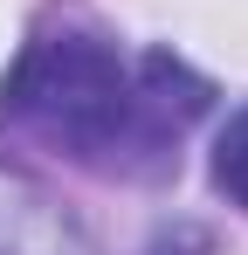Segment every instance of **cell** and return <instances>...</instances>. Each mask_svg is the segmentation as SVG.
<instances>
[{"mask_svg": "<svg viewBox=\"0 0 248 255\" xmlns=\"http://www.w3.org/2000/svg\"><path fill=\"white\" fill-rule=\"evenodd\" d=\"M207 83L172 55L124 62L97 35H41L0 83V131L35 138L90 172H165Z\"/></svg>", "mask_w": 248, "mask_h": 255, "instance_id": "obj_1", "label": "cell"}, {"mask_svg": "<svg viewBox=\"0 0 248 255\" xmlns=\"http://www.w3.org/2000/svg\"><path fill=\"white\" fill-rule=\"evenodd\" d=\"M0 255H76V228L35 179L0 166Z\"/></svg>", "mask_w": 248, "mask_h": 255, "instance_id": "obj_2", "label": "cell"}, {"mask_svg": "<svg viewBox=\"0 0 248 255\" xmlns=\"http://www.w3.org/2000/svg\"><path fill=\"white\" fill-rule=\"evenodd\" d=\"M214 186L248 214V111H235L228 131H221V145H214Z\"/></svg>", "mask_w": 248, "mask_h": 255, "instance_id": "obj_3", "label": "cell"}]
</instances>
